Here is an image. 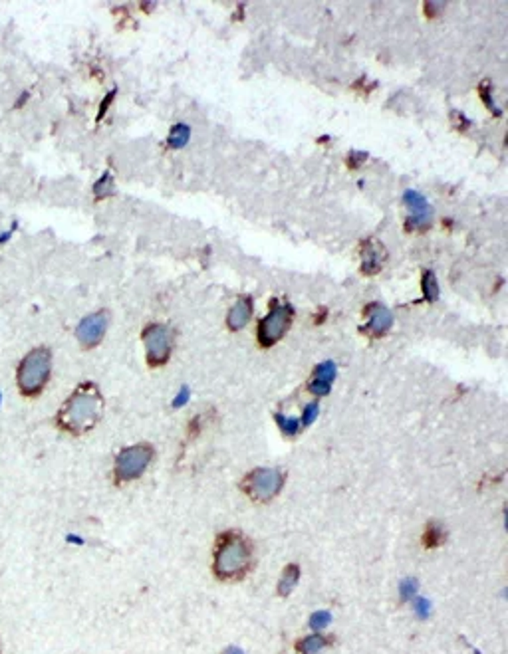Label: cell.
Here are the masks:
<instances>
[{
  "label": "cell",
  "mask_w": 508,
  "mask_h": 654,
  "mask_svg": "<svg viewBox=\"0 0 508 654\" xmlns=\"http://www.w3.org/2000/svg\"><path fill=\"white\" fill-rule=\"evenodd\" d=\"M104 415V397L93 383H84L64 402L58 413V427L70 434L90 432Z\"/></svg>",
  "instance_id": "1"
},
{
  "label": "cell",
  "mask_w": 508,
  "mask_h": 654,
  "mask_svg": "<svg viewBox=\"0 0 508 654\" xmlns=\"http://www.w3.org/2000/svg\"><path fill=\"white\" fill-rule=\"evenodd\" d=\"M52 353L46 347H36L26 353L16 369V385L24 397H38L50 381Z\"/></svg>",
  "instance_id": "2"
},
{
  "label": "cell",
  "mask_w": 508,
  "mask_h": 654,
  "mask_svg": "<svg viewBox=\"0 0 508 654\" xmlns=\"http://www.w3.org/2000/svg\"><path fill=\"white\" fill-rule=\"evenodd\" d=\"M253 551L251 545L237 534H226L221 539L215 553V573L221 579L242 577L251 567Z\"/></svg>",
  "instance_id": "3"
},
{
  "label": "cell",
  "mask_w": 508,
  "mask_h": 654,
  "mask_svg": "<svg viewBox=\"0 0 508 654\" xmlns=\"http://www.w3.org/2000/svg\"><path fill=\"white\" fill-rule=\"evenodd\" d=\"M153 448L149 445H135L129 448H123L114 466V480L118 484L123 482H131L135 478L143 474L147 470V466L153 460Z\"/></svg>",
  "instance_id": "4"
},
{
  "label": "cell",
  "mask_w": 508,
  "mask_h": 654,
  "mask_svg": "<svg viewBox=\"0 0 508 654\" xmlns=\"http://www.w3.org/2000/svg\"><path fill=\"white\" fill-rule=\"evenodd\" d=\"M143 343L147 349V363L151 367L163 365L173 349V333L167 326L151 324L143 329Z\"/></svg>",
  "instance_id": "5"
},
{
  "label": "cell",
  "mask_w": 508,
  "mask_h": 654,
  "mask_svg": "<svg viewBox=\"0 0 508 654\" xmlns=\"http://www.w3.org/2000/svg\"><path fill=\"white\" fill-rule=\"evenodd\" d=\"M290 319H292V308L288 303L274 306L269 312V315L258 326V342H260V345L270 347L276 342H280L282 335L286 333V329L290 327Z\"/></svg>",
  "instance_id": "6"
},
{
  "label": "cell",
  "mask_w": 508,
  "mask_h": 654,
  "mask_svg": "<svg viewBox=\"0 0 508 654\" xmlns=\"http://www.w3.org/2000/svg\"><path fill=\"white\" fill-rule=\"evenodd\" d=\"M282 484H284V476L276 468H258L246 478L244 490L256 500H269L282 490Z\"/></svg>",
  "instance_id": "7"
},
{
  "label": "cell",
  "mask_w": 508,
  "mask_h": 654,
  "mask_svg": "<svg viewBox=\"0 0 508 654\" xmlns=\"http://www.w3.org/2000/svg\"><path fill=\"white\" fill-rule=\"evenodd\" d=\"M107 324H109V313L107 312H96L90 313L88 317H84L80 321V326L75 329V335H78V342L82 343V347L91 349L96 347L98 343L104 339L105 331H107Z\"/></svg>",
  "instance_id": "8"
},
{
  "label": "cell",
  "mask_w": 508,
  "mask_h": 654,
  "mask_svg": "<svg viewBox=\"0 0 508 654\" xmlns=\"http://www.w3.org/2000/svg\"><path fill=\"white\" fill-rule=\"evenodd\" d=\"M403 203L405 207L409 208V221H407L409 228H425L431 224L433 210L423 194L417 191H405Z\"/></svg>",
  "instance_id": "9"
},
{
  "label": "cell",
  "mask_w": 508,
  "mask_h": 654,
  "mask_svg": "<svg viewBox=\"0 0 508 654\" xmlns=\"http://www.w3.org/2000/svg\"><path fill=\"white\" fill-rule=\"evenodd\" d=\"M391 326H393V315L385 306L381 303L368 306V326H365L368 333H372L374 337H381L388 333Z\"/></svg>",
  "instance_id": "10"
},
{
  "label": "cell",
  "mask_w": 508,
  "mask_h": 654,
  "mask_svg": "<svg viewBox=\"0 0 508 654\" xmlns=\"http://www.w3.org/2000/svg\"><path fill=\"white\" fill-rule=\"evenodd\" d=\"M336 375H338V369H336V363H334V361L320 363V365L316 367L314 379H312V383H310V391L314 393L316 397L328 395L329 389H332V383H334V379H336Z\"/></svg>",
  "instance_id": "11"
},
{
  "label": "cell",
  "mask_w": 508,
  "mask_h": 654,
  "mask_svg": "<svg viewBox=\"0 0 508 654\" xmlns=\"http://www.w3.org/2000/svg\"><path fill=\"white\" fill-rule=\"evenodd\" d=\"M253 315V299L251 297H240L239 301L230 308L228 312V327L230 329H242L251 321Z\"/></svg>",
  "instance_id": "12"
},
{
  "label": "cell",
  "mask_w": 508,
  "mask_h": 654,
  "mask_svg": "<svg viewBox=\"0 0 508 654\" xmlns=\"http://www.w3.org/2000/svg\"><path fill=\"white\" fill-rule=\"evenodd\" d=\"M383 266V248H379L377 244H368L365 246V254H363V264L361 270L368 274V276H374Z\"/></svg>",
  "instance_id": "13"
},
{
  "label": "cell",
  "mask_w": 508,
  "mask_h": 654,
  "mask_svg": "<svg viewBox=\"0 0 508 654\" xmlns=\"http://www.w3.org/2000/svg\"><path fill=\"white\" fill-rule=\"evenodd\" d=\"M329 644L328 637H322L320 633L312 635V637H306L296 642V651L300 654H318L320 651H324Z\"/></svg>",
  "instance_id": "14"
},
{
  "label": "cell",
  "mask_w": 508,
  "mask_h": 654,
  "mask_svg": "<svg viewBox=\"0 0 508 654\" xmlns=\"http://www.w3.org/2000/svg\"><path fill=\"white\" fill-rule=\"evenodd\" d=\"M300 581V567L298 565H288L284 569V573H282V579L278 583V593L282 595V597H288V595L294 591V587L298 585Z\"/></svg>",
  "instance_id": "15"
},
{
  "label": "cell",
  "mask_w": 508,
  "mask_h": 654,
  "mask_svg": "<svg viewBox=\"0 0 508 654\" xmlns=\"http://www.w3.org/2000/svg\"><path fill=\"white\" fill-rule=\"evenodd\" d=\"M191 139V127L185 125V123H177L167 137V145L171 149H181L185 147Z\"/></svg>",
  "instance_id": "16"
},
{
  "label": "cell",
  "mask_w": 508,
  "mask_h": 654,
  "mask_svg": "<svg viewBox=\"0 0 508 654\" xmlns=\"http://www.w3.org/2000/svg\"><path fill=\"white\" fill-rule=\"evenodd\" d=\"M421 288H423V296L427 301H437L439 299V282H437V276L435 272H425L423 274V280H421Z\"/></svg>",
  "instance_id": "17"
},
{
  "label": "cell",
  "mask_w": 508,
  "mask_h": 654,
  "mask_svg": "<svg viewBox=\"0 0 508 654\" xmlns=\"http://www.w3.org/2000/svg\"><path fill=\"white\" fill-rule=\"evenodd\" d=\"M423 541H425V548H437L445 541V532L441 530V525L429 523L425 530V535H423Z\"/></svg>",
  "instance_id": "18"
},
{
  "label": "cell",
  "mask_w": 508,
  "mask_h": 654,
  "mask_svg": "<svg viewBox=\"0 0 508 654\" xmlns=\"http://www.w3.org/2000/svg\"><path fill=\"white\" fill-rule=\"evenodd\" d=\"M276 422H278L280 431L284 432V434H288V436L298 434V431H300L298 418H294V416H286V415H282V413H278V415H276Z\"/></svg>",
  "instance_id": "19"
},
{
  "label": "cell",
  "mask_w": 508,
  "mask_h": 654,
  "mask_svg": "<svg viewBox=\"0 0 508 654\" xmlns=\"http://www.w3.org/2000/svg\"><path fill=\"white\" fill-rule=\"evenodd\" d=\"M329 623H332V615H329L328 610H318V613H314V615L310 617V626L314 628L316 633L324 630Z\"/></svg>",
  "instance_id": "20"
},
{
  "label": "cell",
  "mask_w": 508,
  "mask_h": 654,
  "mask_svg": "<svg viewBox=\"0 0 508 654\" xmlns=\"http://www.w3.org/2000/svg\"><path fill=\"white\" fill-rule=\"evenodd\" d=\"M318 413H320V404H318V402H310V404H306V407H304V413H302V420H300V424H302V427H310L316 418H318Z\"/></svg>",
  "instance_id": "21"
},
{
  "label": "cell",
  "mask_w": 508,
  "mask_h": 654,
  "mask_svg": "<svg viewBox=\"0 0 508 654\" xmlns=\"http://www.w3.org/2000/svg\"><path fill=\"white\" fill-rule=\"evenodd\" d=\"M111 189H114V180H111V175L109 173H105L104 177L100 178L98 183H96V187H93V193L98 194V196H107V194H111Z\"/></svg>",
  "instance_id": "22"
},
{
  "label": "cell",
  "mask_w": 508,
  "mask_h": 654,
  "mask_svg": "<svg viewBox=\"0 0 508 654\" xmlns=\"http://www.w3.org/2000/svg\"><path fill=\"white\" fill-rule=\"evenodd\" d=\"M399 593H401V599H403V601H413V597L417 595V581L411 579V577L401 581Z\"/></svg>",
  "instance_id": "23"
},
{
  "label": "cell",
  "mask_w": 508,
  "mask_h": 654,
  "mask_svg": "<svg viewBox=\"0 0 508 654\" xmlns=\"http://www.w3.org/2000/svg\"><path fill=\"white\" fill-rule=\"evenodd\" d=\"M413 609H415V613H417L421 619H427L429 613H431V603H429L427 599H415Z\"/></svg>",
  "instance_id": "24"
},
{
  "label": "cell",
  "mask_w": 508,
  "mask_h": 654,
  "mask_svg": "<svg viewBox=\"0 0 508 654\" xmlns=\"http://www.w3.org/2000/svg\"><path fill=\"white\" fill-rule=\"evenodd\" d=\"M189 397H191V391H189V386H181L179 395H177V397H175V401H173V407H177V409H179V407H183L185 402L189 401Z\"/></svg>",
  "instance_id": "25"
},
{
  "label": "cell",
  "mask_w": 508,
  "mask_h": 654,
  "mask_svg": "<svg viewBox=\"0 0 508 654\" xmlns=\"http://www.w3.org/2000/svg\"><path fill=\"white\" fill-rule=\"evenodd\" d=\"M368 159V155L365 153H359V151H354L352 155H350V159L347 161H352V167H358L361 161H365Z\"/></svg>",
  "instance_id": "26"
},
{
  "label": "cell",
  "mask_w": 508,
  "mask_h": 654,
  "mask_svg": "<svg viewBox=\"0 0 508 654\" xmlns=\"http://www.w3.org/2000/svg\"><path fill=\"white\" fill-rule=\"evenodd\" d=\"M223 654H244V651L239 646H228V648H224Z\"/></svg>",
  "instance_id": "27"
}]
</instances>
